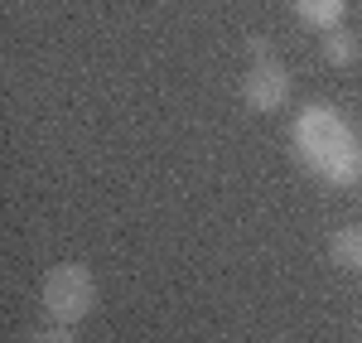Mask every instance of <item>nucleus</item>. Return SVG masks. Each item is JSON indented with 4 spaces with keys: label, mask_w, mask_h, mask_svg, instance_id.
<instances>
[{
    "label": "nucleus",
    "mask_w": 362,
    "mask_h": 343,
    "mask_svg": "<svg viewBox=\"0 0 362 343\" xmlns=\"http://www.w3.org/2000/svg\"><path fill=\"white\" fill-rule=\"evenodd\" d=\"M290 141H295V155L300 165L314 170L329 189H353L362 184V145L353 136V126L343 121V112L314 102L295 116L290 126Z\"/></svg>",
    "instance_id": "1"
},
{
    "label": "nucleus",
    "mask_w": 362,
    "mask_h": 343,
    "mask_svg": "<svg viewBox=\"0 0 362 343\" xmlns=\"http://www.w3.org/2000/svg\"><path fill=\"white\" fill-rule=\"evenodd\" d=\"M39 305L54 324H83L97 310V276L87 271L83 261H63L44 276L39 286Z\"/></svg>",
    "instance_id": "2"
},
{
    "label": "nucleus",
    "mask_w": 362,
    "mask_h": 343,
    "mask_svg": "<svg viewBox=\"0 0 362 343\" xmlns=\"http://www.w3.org/2000/svg\"><path fill=\"white\" fill-rule=\"evenodd\" d=\"M290 87H295V78L280 58H256L247 68V78H242V102L256 116H271L290 102Z\"/></svg>",
    "instance_id": "3"
},
{
    "label": "nucleus",
    "mask_w": 362,
    "mask_h": 343,
    "mask_svg": "<svg viewBox=\"0 0 362 343\" xmlns=\"http://www.w3.org/2000/svg\"><path fill=\"white\" fill-rule=\"evenodd\" d=\"M290 10H295V20H300V25L329 34V29H343L348 0H290Z\"/></svg>",
    "instance_id": "4"
},
{
    "label": "nucleus",
    "mask_w": 362,
    "mask_h": 343,
    "mask_svg": "<svg viewBox=\"0 0 362 343\" xmlns=\"http://www.w3.org/2000/svg\"><path fill=\"white\" fill-rule=\"evenodd\" d=\"M329 261L338 271H362V223H348L329 237Z\"/></svg>",
    "instance_id": "5"
},
{
    "label": "nucleus",
    "mask_w": 362,
    "mask_h": 343,
    "mask_svg": "<svg viewBox=\"0 0 362 343\" xmlns=\"http://www.w3.org/2000/svg\"><path fill=\"white\" fill-rule=\"evenodd\" d=\"M324 58H329L334 68H353V63L362 58V39L348 25H343V29H329V34H324Z\"/></svg>",
    "instance_id": "6"
},
{
    "label": "nucleus",
    "mask_w": 362,
    "mask_h": 343,
    "mask_svg": "<svg viewBox=\"0 0 362 343\" xmlns=\"http://www.w3.org/2000/svg\"><path fill=\"white\" fill-rule=\"evenodd\" d=\"M25 343H78V334H73V324H39V329H29Z\"/></svg>",
    "instance_id": "7"
},
{
    "label": "nucleus",
    "mask_w": 362,
    "mask_h": 343,
    "mask_svg": "<svg viewBox=\"0 0 362 343\" xmlns=\"http://www.w3.org/2000/svg\"><path fill=\"white\" fill-rule=\"evenodd\" d=\"M247 54L251 58H276V44H271L266 34H251V39H247Z\"/></svg>",
    "instance_id": "8"
},
{
    "label": "nucleus",
    "mask_w": 362,
    "mask_h": 343,
    "mask_svg": "<svg viewBox=\"0 0 362 343\" xmlns=\"http://www.w3.org/2000/svg\"><path fill=\"white\" fill-rule=\"evenodd\" d=\"M358 343H362V339H358Z\"/></svg>",
    "instance_id": "9"
}]
</instances>
